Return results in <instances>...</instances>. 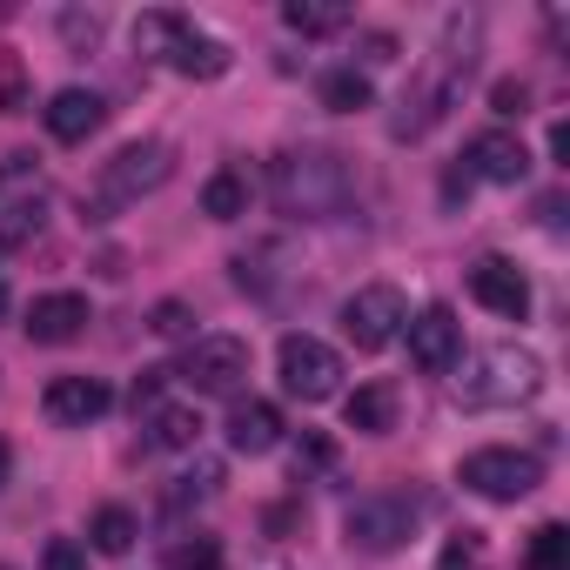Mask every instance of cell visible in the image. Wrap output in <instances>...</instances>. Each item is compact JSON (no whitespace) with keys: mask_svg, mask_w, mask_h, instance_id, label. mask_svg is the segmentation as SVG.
I'll use <instances>...</instances> for the list:
<instances>
[{"mask_svg":"<svg viewBox=\"0 0 570 570\" xmlns=\"http://www.w3.org/2000/svg\"><path fill=\"white\" fill-rule=\"evenodd\" d=\"M410 530H416V503L410 497H363L356 510H350V543L356 550H403L410 543Z\"/></svg>","mask_w":570,"mask_h":570,"instance_id":"9","label":"cell"},{"mask_svg":"<svg viewBox=\"0 0 570 570\" xmlns=\"http://www.w3.org/2000/svg\"><path fill=\"white\" fill-rule=\"evenodd\" d=\"M41 121H48V135H55V141H68V148H75V141H88V135L108 121V101H101L95 88H61V95L41 108Z\"/></svg>","mask_w":570,"mask_h":570,"instance_id":"15","label":"cell"},{"mask_svg":"<svg viewBox=\"0 0 570 570\" xmlns=\"http://www.w3.org/2000/svg\"><path fill=\"white\" fill-rule=\"evenodd\" d=\"M403 336H410V363H416L423 376H443V370H456V356H463V323H456L443 303H430L423 316H410Z\"/></svg>","mask_w":570,"mask_h":570,"instance_id":"10","label":"cell"},{"mask_svg":"<svg viewBox=\"0 0 570 570\" xmlns=\"http://www.w3.org/2000/svg\"><path fill=\"white\" fill-rule=\"evenodd\" d=\"M168 175H175V148L168 141H128V148H115V161L101 168V208L155 195Z\"/></svg>","mask_w":570,"mask_h":570,"instance_id":"6","label":"cell"},{"mask_svg":"<svg viewBox=\"0 0 570 570\" xmlns=\"http://www.w3.org/2000/svg\"><path fill=\"white\" fill-rule=\"evenodd\" d=\"M175 570H215L222 563V550L208 543V537H195V543H175V557H168Z\"/></svg>","mask_w":570,"mask_h":570,"instance_id":"32","label":"cell"},{"mask_svg":"<svg viewBox=\"0 0 570 570\" xmlns=\"http://www.w3.org/2000/svg\"><path fill=\"white\" fill-rule=\"evenodd\" d=\"M470 296H476L490 316H503V323H523V316H530V282H523V268L503 262V255H483V262L470 268Z\"/></svg>","mask_w":570,"mask_h":570,"instance_id":"11","label":"cell"},{"mask_svg":"<svg viewBox=\"0 0 570 570\" xmlns=\"http://www.w3.org/2000/svg\"><path fill=\"white\" fill-rule=\"evenodd\" d=\"M8 470H14V450H8V443H0V483H8Z\"/></svg>","mask_w":570,"mask_h":570,"instance_id":"34","label":"cell"},{"mask_svg":"<svg viewBox=\"0 0 570 570\" xmlns=\"http://www.w3.org/2000/svg\"><path fill=\"white\" fill-rule=\"evenodd\" d=\"M0 316H8V282H0Z\"/></svg>","mask_w":570,"mask_h":570,"instance_id":"35","label":"cell"},{"mask_svg":"<svg viewBox=\"0 0 570 570\" xmlns=\"http://www.w3.org/2000/svg\"><path fill=\"white\" fill-rule=\"evenodd\" d=\"M330 463H336V443H330V436H316V430H309V436H303V443H296V476H303V470H330Z\"/></svg>","mask_w":570,"mask_h":570,"instance_id":"31","label":"cell"},{"mask_svg":"<svg viewBox=\"0 0 570 570\" xmlns=\"http://www.w3.org/2000/svg\"><path fill=\"white\" fill-rule=\"evenodd\" d=\"M456 363H463L456 396H463L470 410L523 403V396H537V383H543V363H537L530 350H517V343H497V350H476V356H456Z\"/></svg>","mask_w":570,"mask_h":570,"instance_id":"3","label":"cell"},{"mask_svg":"<svg viewBox=\"0 0 570 570\" xmlns=\"http://www.w3.org/2000/svg\"><path fill=\"white\" fill-rule=\"evenodd\" d=\"M148 330H155V336H188V343H195V316H188V303H161Z\"/></svg>","mask_w":570,"mask_h":570,"instance_id":"30","label":"cell"},{"mask_svg":"<svg viewBox=\"0 0 570 570\" xmlns=\"http://www.w3.org/2000/svg\"><path fill=\"white\" fill-rule=\"evenodd\" d=\"M268 195L289 222H336L356 202V168L336 148H289L268 168Z\"/></svg>","mask_w":570,"mask_h":570,"instance_id":"1","label":"cell"},{"mask_svg":"<svg viewBox=\"0 0 570 570\" xmlns=\"http://www.w3.org/2000/svg\"><path fill=\"white\" fill-rule=\"evenodd\" d=\"M275 370H282V390H289V396H303V403H323V396H336L343 356H336L330 343H316V336H282V356H275Z\"/></svg>","mask_w":570,"mask_h":570,"instance_id":"8","label":"cell"},{"mask_svg":"<svg viewBox=\"0 0 570 570\" xmlns=\"http://www.w3.org/2000/svg\"><path fill=\"white\" fill-rule=\"evenodd\" d=\"M181 28H188L181 14H141V21H135V55L168 61V48H175V35H181Z\"/></svg>","mask_w":570,"mask_h":570,"instance_id":"25","label":"cell"},{"mask_svg":"<svg viewBox=\"0 0 570 570\" xmlns=\"http://www.w3.org/2000/svg\"><path fill=\"white\" fill-rule=\"evenodd\" d=\"M88 537H95V550H108V557H128V550H135V537H141V523H135V510H121V503H101V510H95V523H88Z\"/></svg>","mask_w":570,"mask_h":570,"instance_id":"21","label":"cell"},{"mask_svg":"<svg viewBox=\"0 0 570 570\" xmlns=\"http://www.w3.org/2000/svg\"><path fill=\"white\" fill-rule=\"evenodd\" d=\"M41 235V188L14 195V202H0V248H21Z\"/></svg>","mask_w":570,"mask_h":570,"instance_id":"22","label":"cell"},{"mask_svg":"<svg viewBox=\"0 0 570 570\" xmlns=\"http://www.w3.org/2000/svg\"><path fill=\"white\" fill-rule=\"evenodd\" d=\"M168 376L188 383L195 396H235L248 383V343L242 336H195Z\"/></svg>","mask_w":570,"mask_h":570,"instance_id":"4","label":"cell"},{"mask_svg":"<svg viewBox=\"0 0 570 570\" xmlns=\"http://www.w3.org/2000/svg\"><path fill=\"white\" fill-rule=\"evenodd\" d=\"M195 436H202V416L181 410V403H175V410L161 403V410L148 416V443H161V450H195Z\"/></svg>","mask_w":570,"mask_h":570,"instance_id":"24","label":"cell"},{"mask_svg":"<svg viewBox=\"0 0 570 570\" xmlns=\"http://www.w3.org/2000/svg\"><path fill=\"white\" fill-rule=\"evenodd\" d=\"M88 330V296H75V289H55V296H35L28 303V336L35 343H75Z\"/></svg>","mask_w":570,"mask_h":570,"instance_id":"16","label":"cell"},{"mask_svg":"<svg viewBox=\"0 0 570 570\" xmlns=\"http://www.w3.org/2000/svg\"><path fill=\"white\" fill-rule=\"evenodd\" d=\"M222 430H228V450L235 456H268L282 443V410L262 403V396H235V410H228Z\"/></svg>","mask_w":570,"mask_h":570,"instance_id":"14","label":"cell"},{"mask_svg":"<svg viewBox=\"0 0 570 570\" xmlns=\"http://www.w3.org/2000/svg\"><path fill=\"white\" fill-rule=\"evenodd\" d=\"M202 215H215V222H242V215H248V175H235V168L208 175V188H202Z\"/></svg>","mask_w":570,"mask_h":570,"instance_id":"20","label":"cell"},{"mask_svg":"<svg viewBox=\"0 0 570 570\" xmlns=\"http://www.w3.org/2000/svg\"><path fill=\"white\" fill-rule=\"evenodd\" d=\"M523 175H530V148H523L510 128H483V135L470 141L463 181H497V188H510V181H523Z\"/></svg>","mask_w":570,"mask_h":570,"instance_id":"12","label":"cell"},{"mask_svg":"<svg viewBox=\"0 0 570 570\" xmlns=\"http://www.w3.org/2000/svg\"><path fill=\"white\" fill-rule=\"evenodd\" d=\"M108 383L101 376H55L48 383V396H41V410L55 416V423H68V430H88L95 416H108Z\"/></svg>","mask_w":570,"mask_h":570,"instance_id":"13","label":"cell"},{"mask_svg":"<svg viewBox=\"0 0 570 570\" xmlns=\"http://www.w3.org/2000/svg\"><path fill=\"white\" fill-rule=\"evenodd\" d=\"M490 101H497V115H523V108H530V88H523V81H497Z\"/></svg>","mask_w":570,"mask_h":570,"instance_id":"33","label":"cell"},{"mask_svg":"<svg viewBox=\"0 0 570 570\" xmlns=\"http://www.w3.org/2000/svg\"><path fill=\"white\" fill-rule=\"evenodd\" d=\"M316 95H323V108H336V115H363L376 95H370V75H356V68H330L323 81H316Z\"/></svg>","mask_w":570,"mask_h":570,"instance_id":"19","label":"cell"},{"mask_svg":"<svg viewBox=\"0 0 570 570\" xmlns=\"http://www.w3.org/2000/svg\"><path fill=\"white\" fill-rule=\"evenodd\" d=\"M61 41H68V48H95V41H101V14L68 8V14H61Z\"/></svg>","mask_w":570,"mask_h":570,"instance_id":"28","label":"cell"},{"mask_svg":"<svg viewBox=\"0 0 570 570\" xmlns=\"http://www.w3.org/2000/svg\"><path fill=\"white\" fill-rule=\"evenodd\" d=\"M456 483L463 490H476L483 503H517V497H530L537 483H543V463L530 456V450H470L463 456V470H456Z\"/></svg>","mask_w":570,"mask_h":570,"instance_id":"5","label":"cell"},{"mask_svg":"<svg viewBox=\"0 0 570 570\" xmlns=\"http://www.w3.org/2000/svg\"><path fill=\"white\" fill-rule=\"evenodd\" d=\"M523 570H570V530L563 523H543L523 550Z\"/></svg>","mask_w":570,"mask_h":570,"instance_id":"26","label":"cell"},{"mask_svg":"<svg viewBox=\"0 0 570 570\" xmlns=\"http://www.w3.org/2000/svg\"><path fill=\"white\" fill-rule=\"evenodd\" d=\"M476 14H456L450 28H443V41H436V55H430V68L416 75V88L403 95V115L390 121V135L396 141H423L443 115H450V101L463 95V81H470V68H476Z\"/></svg>","mask_w":570,"mask_h":570,"instance_id":"2","label":"cell"},{"mask_svg":"<svg viewBox=\"0 0 570 570\" xmlns=\"http://www.w3.org/2000/svg\"><path fill=\"white\" fill-rule=\"evenodd\" d=\"M343 423H350V430H363V436L396 430V390H390V383H363V390L343 403Z\"/></svg>","mask_w":570,"mask_h":570,"instance_id":"18","label":"cell"},{"mask_svg":"<svg viewBox=\"0 0 570 570\" xmlns=\"http://www.w3.org/2000/svg\"><path fill=\"white\" fill-rule=\"evenodd\" d=\"M28 108V68L21 55H0V115H21Z\"/></svg>","mask_w":570,"mask_h":570,"instance_id":"27","label":"cell"},{"mask_svg":"<svg viewBox=\"0 0 570 570\" xmlns=\"http://www.w3.org/2000/svg\"><path fill=\"white\" fill-rule=\"evenodd\" d=\"M168 68L188 75V81H215V75H228V48L215 35H202V28H181L175 48H168Z\"/></svg>","mask_w":570,"mask_h":570,"instance_id":"17","label":"cell"},{"mask_svg":"<svg viewBox=\"0 0 570 570\" xmlns=\"http://www.w3.org/2000/svg\"><path fill=\"white\" fill-rule=\"evenodd\" d=\"M403 323H410V303H403V289H390V282H370V289H356L343 303V330H350L356 350H390L403 336Z\"/></svg>","mask_w":570,"mask_h":570,"instance_id":"7","label":"cell"},{"mask_svg":"<svg viewBox=\"0 0 570 570\" xmlns=\"http://www.w3.org/2000/svg\"><path fill=\"white\" fill-rule=\"evenodd\" d=\"M282 21H289L296 35H336V28H350V8L343 0H289Z\"/></svg>","mask_w":570,"mask_h":570,"instance_id":"23","label":"cell"},{"mask_svg":"<svg viewBox=\"0 0 570 570\" xmlns=\"http://www.w3.org/2000/svg\"><path fill=\"white\" fill-rule=\"evenodd\" d=\"M41 570H88V550H81L75 537H48V550H41Z\"/></svg>","mask_w":570,"mask_h":570,"instance_id":"29","label":"cell"}]
</instances>
